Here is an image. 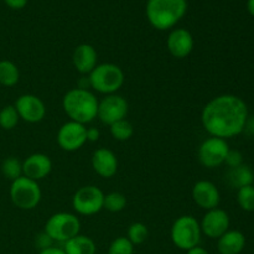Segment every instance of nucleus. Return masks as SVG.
I'll list each match as a JSON object with an SVG mask.
<instances>
[{
    "label": "nucleus",
    "instance_id": "bb28decb",
    "mask_svg": "<svg viewBox=\"0 0 254 254\" xmlns=\"http://www.w3.org/2000/svg\"><path fill=\"white\" fill-rule=\"evenodd\" d=\"M19 114L14 106H6L0 111V127L5 130H11L19 123Z\"/></svg>",
    "mask_w": 254,
    "mask_h": 254
},
{
    "label": "nucleus",
    "instance_id": "9d476101",
    "mask_svg": "<svg viewBox=\"0 0 254 254\" xmlns=\"http://www.w3.org/2000/svg\"><path fill=\"white\" fill-rule=\"evenodd\" d=\"M129 106L126 98L119 94H108L98 103L97 118L106 126H112L116 122L126 119Z\"/></svg>",
    "mask_w": 254,
    "mask_h": 254
},
{
    "label": "nucleus",
    "instance_id": "c756f323",
    "mask_svg": "<svg viewBox=\"0 0 254 254\" xmlns=\"http://www.w3.org/2000/svg\"><path fill=\"white\" fill-rule=\"evenodd\" d=\"M225 164H227V166L230 169L237 168V166L242 165L243 164V155L241 151L233 150V149H230L227 153V156L225 159Z\"/></svg>",
    "mask_w": 254,
    "mask_h": 254
},
{
    "label": "nucleus",
    "instance_id": "4468645a",
    "mask_svg": "<svg viewBox=\"0 0 254 254\" xmlns=\"http://www.w3.org/2000/svg\"><path fill=\"white\" fill-rule=\"evenodd\" d=\"M192 200L198 207L203 210H213L218 207L221 201V195L216 185L211 181L200 180L192 188Z\"/></svg>",
    "mask_w": 254,
    "mask_h": 254
},
{
    "label": "nucleus",
    "instance_id": "6e6552de",
    "mask_svg": "<svg viewBox=\"0 0 254 254\" xmlns=\"http://www.w3.org/2000/svg\"><path fill=\"white\" fill-rule=\"evenodd\" d=\"M104 193L94 185L82 186L72 197V207L78 215L93 216L103 210Z\"/></svg>",
    "mask_w": 254,
    "mask_h": 254
},
{
    "label": "nucleus",
    "instance_id": "2eb2a0df",
    "mask_svg": "<svg viewBox=\"0 0 254 254\" xmlns=\"http://www.w3.org/2000/svg\"><path fill=\"white\" fill-rule=\"evenodd\" d=\"M166 47L175 59H186L193 50V37L186 29H174L166 39Z\"/></svg>",
    "mask_w": 254,
    "mask_h": 254
},
{
    "label": "nucleus",
    "instance_id": "f03ea898",
    "mask_svg": "<svg viewBox=\"0 0 254 254\" xmlns=\"http://www.w3.org/2000/svg\"><path fill=\"white\" fill-rule=\"evenodd\" d=\"M99 101L88 89H69L62 99V108L71 121L86 126L97 118Z\"/></svg>",
    "mask_w": 254,
    "mask_h": 254
},
{
    "label": "nucleus",
    "instance_id": "f3484780",
    "mask_svg": "<svg viewBox=\"0 0 254 254\" xmlns=\"http://www.w3.org/2000/svg\"><path fill=\"white\" fill-rule=\"evenodd\" d=\"M92 168L103 179H111L118 171L117 155L107 148H99L92 155Z\"/></svg>",
    "mask_w": 254,
    "mask_h": 254
},
{
    "label": "nucleus",
    "instance_id": "412c9836",
    "mask_svg": "<svg viewBox=\"0 0 254 254\" xmlns=\"http://www.w3.org/2000/svg\"><path fill=\"white\" fill-rule=\"evenodd\" d=\"M227 181L232 188L241 189L245 186L253 185L254 173L252 169L246 164L237 166V168L230 169L227 174Z\"/></svg>",
    "mask_w": 254,
    "mask_h": 254
},
{
    "label": "nucleus",
    "instance_id": "5701e85b",
    "mask_svg": "<svg viewBox=\"0 0 254 254\" xmlns=\"http://www.w3.org/2000/svg\"><path fill=\"white\" fill-rule=\"evenodd\" d=\"M1 173L7 180L12 183L22 176V163L15 156L6 158L1 164Z\"/></svg>",
    "mask_w": 254,
    "mask_h": 254
},
{
    "label": "nucleus",
    "instance_id": "f704fd0d",
    "mask_svg": "<svg viewBox=\"0 0 254 254\" xmlns=\"http://www.w3.org/2000/svg\"><path fill=\"white\" fill-rule=\"evenodd\" d=\"M245 130L250 134H254V117H248L247 123H246Z\"/></svg>",
    "mask_w": 254,
    "mask_h": 254
},
{
    "label": "nucleus",
    "instance_id": "473e14b6",
    "mask_svg": "<svg viewBox=\"0 0 254 254\" xmlns=\"http://www.w3.org/2000/svg\"><path fill=\"white\" fill-rule=\"evenodd\" d=\"M4 1L7 6L15 10L22 9V7L26 6L27 4V0H4Z\"/></svg>",
    "mask_w": 254,
    "mask_h": 254
},
{
    "label": "nucleus",
    "instance_id": "0eeeda50",
    "mask_svg": "<svg viewBox=\"0 0 254 254\" xmlns=\"http://www.w3.org/2000/svg\"><path fill=\"white\" fill-rule=\"evenodd\" d=\"M81 221L76 215L69 212H57L47 220L45 232L54 240V242H67L79 235Z\"/></svg>",
    "mask_w": 254,
    "mask_h": 254
},
{
    "label": "nucleus",
    "instance_id": "7c9ffc66",
    "mask_svg": "<svg viewBox=\"0 0 254 254\" xmlns=\"http://www.w3.org/2000/svg\"><path fill=\"white\" fill-rule=\"evenodd\" d=\"M35 243H36V247L39 248L40 251H44L46 248L52 247L54 245V240L47 235L46 232H41L36 236V240H35Z\"/></svg>",
    "mask_w": 254,
    "mask_h": 254
},
{
    "label": "nucleus",
    "instance_id": "aec40b11",
    "mask_svg": "<svg viewBox=\"0 0 254 254\" xmlns=\"http://www.w3.org/2000/svg\"><path fill=\"white\" fill-rule=\"evenodd\" d=\"M62 250L66 254H96L97 252L94 241L83 235H77L64 242Z\"/></svg>",
    "mask_w": 254,
    "mask_h": 254
},
{
    "label": "nucleus",
    "instance_id": "ddd939ff",
    "mask_svg": "<svg viewBox=\"0 0 254 254\" xmlns=\"http://www.w3.org/2000/svg\"><path fill=\"white\" fill-rule=\"evenodd\" d=\"M200 227L206 237L218 240L230 228V216L225 210L218 207L208 210L201 220Z\"/></svg>",
    "mask_w": 254,
    "mask_h": 254
},
{
    "label": "nucleus",
    "instance_id": "c9c22d12",
    "mask_svg": "<svg viewBox=\"0 0 254 254\" xmlns=\"http://www.w3.org/2000/svg\"><path fill=\"white\" fill-rule=\"evenodd\" d=\"M186 252H188L186 254H210L205 248L200 247V246H196V247L191 248V250L186 251Z\"/></svg>",
    "mask_w": 254,
    "mask_h": 254
},
{
    "label": "nucleus",
    "instance_id": "a878e982",
    "mask_svg": "<svg viewBox=\"0 0 254 254\" xmlns=\"http://www.w3.org/2000/svg\"><path fill=\"white\" fill-rule=\"evenodd\" d=\"M149 237V230L143 222H134L129 226L127 238L133 243V246L143 245Z\"/></svg>",
    "mask_w": 254,
    "mask_h": 254
},
{
    "label": "nucleus",
    "instance_id": "dca6fc26",
    "mask_svg": "<svg viewBox=\"0 0 254 254\" xmlns=\"http://www.w3.org/2000/svg\"><path fill=\"white\" fill-rule=\"evenodd\" d=\"M51 170L52 161L46 154H31L22 161V175L31 179V180H42L50 175Z\"/></svg>",
    "mask_w": 254,
    "mask_h": 254
},
{
    "label": "nucleus",
    "instance_id": "f257e3e1",
    "mask_svg": "<svg viewBox=\"0 0 254 254\" xmlns=\"http://www.w3.org/2000/svg\"><path fill=\"white\" fill-rule=\"evenodd\" d=\"M248 117V107L242 98L233 94H221L203 107L201 122L211 136L226 140L245 131Z\"/></svg>",
    "mask_w": 254,
    "mask_h": 254
},
{
    "label": "nucleus",
    "instance_id": "c85d7f7f",
    "mask_svg": "<svg viewBox=\"0 0 254 254\" xmlns=\"http://www.w3.org/2000/svg\"><path fill=\"white\" fill-rule=\"evenodd\" d=\"M134 246L127 237H117L111 243L108 254H133Z\"/></svg>",
    "mask_w": 254,
    "mask_h": 254
},
{
    "label": "nucleus",
    "instance_id": "39448f33",
    "mask_svg": "<svg viewBox=\"0 0 254 254\" xmlns=\"http://www.w3.org/2000/svg\"><path fill=\"white\" fill-rule=\"evenodd\" d=\"M201 235L200 222L191 215L180 216L171 226V241L179 250L189 251L198 246Z\"/></svg>",
    "mask_w": 254,
    "mask_h": 254
},
{
    "label": "nucleus",
    "instance_id": "9b49d317",
    "mask_svg": "<svg viewBox=\"0 0 254 254\" xmlns=\"http://www.w3.org/2000/svg\"><path fill=\"white\" fill-rule=\"evenodd\" d=\"M86 126L77 122L68 121L62 124L57 131L56 140L60 148L64 151H76L87 143Z\"/></svg>",
    "mask_w": 254,
    "mask_h": 254
},
{
    "label": "nucleus",
    "instance_id": "cd10ccee",
    "mask_svg": "<svg viewBox=\"0 0 254 254\" xmlns=\"http://www.w3.org/2000/svg\"><path fill=\"white\" fill-rule=\"evenodd\" d=\"M237 202L243 211L253 212L254 211V186L248 185L238 189Z\"/></svg>",
    "mask_w": 254,
    "mask_h": 254
},
{
    "label": "nucleus",
    "instance_id": "72a5a7b5",
    "mask_svg": "<svg viewBox=\"0 0 254 254\" xmlns=\"http://www.w3.org/2000/svg\"><path fill=\"white\" fill-rule=\"evenodd\" d=\"M39 254H66V253H64V251L62 250V248H57L52 246V247L46 248V250L40 251Z\"/></svg>",
    "mask_w": 254,
    "mask_h": 254
},
{
    "label": "nucleus",
    "instance_id": "1a4fd4ad",
    "mask_svg": "<svg viewBox=\"0 0 254 254\" xmlns=\"http://www.w3.org/2000/svg\"><path fill=\"white\" fill-rule=\"evenodd\" d=\"M230 146L225 139L211 136L203 140L198 148V160L205 168L215 169L225 164Z\"/></svg>",
    "mask_w": 254,
    "mask_h": 254
},
{
    "label": "nucleus",
    "instance_id": "20e7f679",
    "mask_svg": "<svg viewBox=\"0 0 254 254\" xmlns=\"http://www.w3.org/2000/svg\"><path fill=\"white\" fill-rule=\"evenodd\" d=\"M89 87L102 94H116L124 84V72L116 64H99L88 74Z\"/></svg>",
    "mask_w": 254,
    "mask_h": 254
},
{
    "label": "nucleus",
    "instance_id": "7ed1b4c3",
    "mask_svg": "<svg viewBox=\"0 0 254 254\" xmlns=\"http://www.w3.org/2000/svg\"><path fill=\"white\" fill-rule=\"evenodd\" d=\"M188 11L186 0H148L146 17L151 26L160 31L173 29Z\"/></svg>",
    "mask_w": 254,
    "mask_h": 254
},
{
    "label": "nucleus",
    "instance_id": "f8f14e48",
    "mask_svg": "<svg viewBox=\"0 0 254 254\" xmlns=\"http://www.w3.org/2000/svg\"><path fill=\"white\" fill-rule=\"evenodd\" d=\"M20 119L27 123H39L46 116V106L44 101L35 94H22L15 102Z\"/></svg>",
    "mask_w": 254,
    "mask_h": 254
},
{
    "label": "nucleus",
    "instance_id": "a211bd4d",
    "mask_svg": "<svg viewBox=\"0 0 254 254\" xmlns=\"http://www.w3.org/2000/svg\"><path fill=\"white\" fill-rule=\"evenodd\" d=\"M72 62L79 73L89 74L98 64V54L92 45L81 44L74 49Z\"/></svg>",
    "mask_w": 254,
    "mask_h": 254
},
{
    "label": "nucleus",
    "instance_id": "393cba45",
    "mask_svg": "<svg viewBox=\"0 0 254 254\" xmlns=\"http://www.w3.org/2000/svg\"><path fill=\"white\" fill-rule=\"evenodd\" d=\"M127 206V197L122 192H109L107 195H104V202H103V208H106L109 212H121L126 208Z\"/></svg>",
    "mask_w": 254,
    "mask_h": 254
},
{
    "label": "nucleus",
    "instance_id": "e433bc0d",
    "mask_svg": "<svg viewBox=\"0 0 254 254\" xmlns=\"http://www.w3.org/2000/svg\"><path fill=\"white\" fill-rule=\"evenodd\" d=\"M247 9L252 16H254V0H248L247 1Z\"/></svg>",
    "mask_w": 254,
    "mask_h": 254
},
{
    "label": "nucleus",
    "instance_id": "4be33fe9",
    "mask_svg": "<svg viewBox=\"0 0 254 254\" xmlns=\"http://www.w3.org/2000/svg\"><path fill=\"white\" fill-rule=\"evenodd\" d=\"M20 72L16 64L9 60L0 61V84L4 87H12L19 82Z\"/></svg>",
    "mask_w": 254,
    "mask_h": 254
},
{
    "label": "nucleus",
    "instance_id": "6ab92c4d",
    "mask_svg": "<svg viewBox=\"0 0 254 254\" xmlns=\"http://www.w3.org/2000/svg\"><path fill=\"white\" fill-rule=\"evenodd\" d=\"M246 237L240 231L228 230L218 238L217 250L220 254H240L245 250Z\"/></svg>",
    "mask_w": 254,
    "mask_h": 254
},
{
    "label": "nucleus",
    "instance_id": "b1692460",
    "mask_svg": "<svg viewBox=\"0 0 254 254\" xmlns=\"http://www.w3.org/2000/svg\"><path fill=\"white\" fill-rule=\"evenodd\" d=\"M111 127V134L116 140L118 141H127L133 136L134 134V127L130 122L127 119H122V121L116 122Z\"/></svg>",
    "mask_w": 254,
    "mask_h": 254
},
{
    "label": "nucleus",
    "instance_id": "2f4dec72",
    "mask_svg": "<svg viewBox=\"0 0 254 254\" xmlns=\"http://www.w3.org/2000/svg\"><path fill=\"white\" fill-rule=\"evenodd\" d=\"M86 135H87V141L94 143V141L98 140L99 136H101V131H99L97 128H94V127H91V128L87 129Z\"/></svg>",
    "mask_w": 254,
    "mask_h": 254
},
{
    "label": "nucleus",
    "instance_id": "423d86ee",
    "mask_svg": "<svg viewBox=\"0 0 254 254\" xmlns=\"http://www.w3.org/2000/svg\"><path fill=\"white\" fill-rule=\"evenodd\" d=\"M10 198L12 203L20 210L30 211L39 206L42 192L37 181L22 175L12 181L10 186Z\"/></svg>",
    "mask_w": 254,
    "mask_h": 254
}]
</instances>
